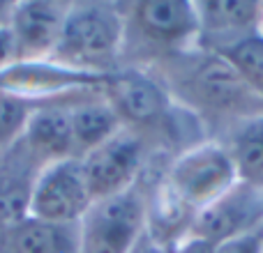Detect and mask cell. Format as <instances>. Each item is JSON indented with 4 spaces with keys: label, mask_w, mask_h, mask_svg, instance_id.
I'll return each instance as SVG.
<instances>
[{
    "label": "cell",
    "mask_w": 263,
    "mask_h": 253,
    "mask_svg": "<svg viewBox=\"0 0 263 253\" xmlns=\"http://www.w3.org/2000/svg\"><path fill=\"white\" fill-rule=\"evenodd\" d=\"M40 166L18 140L0 152V237L30 217V196Z\"/></svg>",
    "instance_id": "cell-13"
},
{
    "label": "cell",
    "mask_w": 263,
    "mask_h": 253,
    "mask_svg": "<svg viewBox=\"0 0 263 253\" xmlns=\"http://www.w3.org/2000/svg\"><path fill=\"white\" fill-rule=\"evenodd\" d=\"M217 143L227 147L238 182L263 191V113L236 124Z\"/></svg>",
    "instance_id": "cell-16"
},
{
    "label": "cell",
    "mask_w": 263,
    "mask_h": 253,
    "mask_svg": "<svg viewBox=\"0 0 263 253\" xmlns=\"http://www.w3.org/2000/svg\"><path fill=\"white\" fill-rule=\"evenodd\" d=\"M145 72H153L173 99L203 124L210 140L263 113V97L215 51L194 46Z\"/></svg>",
    "instance_id": "cell-1"
},
{
    "label": "cell",
    "mask_w": 263,
    "mask_h": 253,
    "mask_svg": "<svg viewBox=\"0 0 263 253\" xmlns=\"http://www.w3.org/2000/svg\"><path fill=\"white\" fill-rule=\"evenodd\" d=\"M35 106L40 104L26 99V97L14 95V92L5 90L0 86V152H5L18 140Z\"/></svg>",
    "instance_id": "cell-18"
},
{
    "label": "cell",
    "mask_w": 263,
    "mask_h": 253,
    "mask_svg": "<svg viewBox=\"0 0 263 253\" xmlns=\"http://www.w3.org/2000/svg\"><path fill=\"white\" fill-rule=\"evenodd\" d=\"M69 124H72V140L77 159L86 157L102 143L114 138L123 124L114 106L106 101L102 90L77 99L69 106Z\"/></svg>",
    "instance_id": "cell-15"
},
{
    "label": "cell",
    "mask_w": 263,
    "mask_h": 253,
    "mask_svg": "<svg viewBox=\"0 0 263 253\" xmlns=\"http://www.w3.org/2000/svg\"><path fill=\"white\" fill-rule=\"evenodd\" d=\"M125 37L120 69H153L162 60L199 46L194 0L123 3Z\"/></svg>",
    "instance_id": "cell-3"
},
{
    "label": "cell",
    "mask_w": 263,
    "mask_h": 253,
    "mask_svg": "<svg viewBox=\"0 0 263 253\" xmlns=\"http://www.w3.org/2000/svg\"><path fill=\"white\" fill-rule=\"evenodd\" d=\"M69 3L58 0H23L14 3L7 28L16 46V62L49 60L58 44Z\"/></svg>",
    "instance_id": "cell-10"
},
{
    "label": "cell",
    "mask_w": 263,
    "mask_h": 253,
    "mask_svg": "<svg viewBox=\"0 0 263 253\" xmlns=\"http://www.w3.org/2000/svg\"><path fill=\"white\" fill-rule=\"evenodd\" d=\"M254 230H263V191L245 182H236L194 214L187 235L201 237L217 246Z\"/></svg>",
    "instance_id": "cell-8"
},
{
    "label": "cell",
    "mask_w": 263,
    "mask_h": 253,
    "mask_svg": "<svg viewBox=\"0 0 263 253\" xmlns=\"http://www.w3.org/2000/svg\"><path fill=\"white\" fill-rule=\"evenodd\" d=\"M148 194L139 177L132 189L111 198H102L88 207L79 221L81 253H129L145 233Z\"/></svg>",
    "instance_id": "cell-5"
},
{
    "label": "cell",
    "mask_w": 263,
    "mask_h": 253,
    "mask_svg": "<svg viewBox=\"0 0 263 253\" xmlns=\"http://www.w3.org/2000/svg\"><path fill=\"white\" fill-rule=\"evenodd\" d=\"M86 95H90V92H86ZM81 97H77V99H81ZM77 99L46 101V104L35 106V111L23 126L18 143L28 152V157L40 166V171L51 163L65 161V159H77L72 124H69V106Z\"/></svg>",
    "instance_id": "cell-11"
},
{
    "label": "cell",
    "mask_w": 263,
    "mask_h": 253,
    "mask_svg": "<svg viewBox=\"0 0 263 253\" xmlns=\"http://www.w3.org/2000/svg\"><path fill=\"white\" fill-rule=\"evenodd\" d=\"M90 205L79 159H65L40 171L30 196V217L51 223H79Z\"/></svg>",
    "instance_id": "cell-9"
},
{
    "label": "cell",
    "mask_w": 263,
    "mask_h": 253,
    "mask_svg": "<svg viewBox=\"0 0 263 253\" xmlns=\"http://www.w3.org/2000/svg\"><path fill=\"white\" fill-rule=\"evenodd\" d=\"M199 16V46L217 51L261 30L263 3L254 0H194Z\"/></svg>",
    "instance_id": "cell-12"
},
{
    "label": "cell",
    "mask_w": 263,
    "mask_h": 253,
    "mask_svg": "<svg viewBox=\"0 0 263 253\" xmlns=\"http://www.w3.org/2000/svg\"><path fill=\"white\" fill-rule=\"evenodd\" d=\"M215 253H263V230L247 233L215 246Z\"/></svg>",
    "instance_id": "cell-19"
},
{
    "label": "cell",
    "mask_w": 263,
    "mask_h": 253,
    "mask_svg": "<svg viewBox=\"0 0 263 253\" xmlns=\"http://www.w3.org/2000/svg\"><path fill=\"white\" fill-rule=\"evenodd\" d=\"M12 9H14V3H3V0H0V28H5L9 23Z\"/></svg>",
    "instance_id": "cell-22"
},
{
    "label": "cell",
    "mask_w": 263,
    "mask_h": 253,
    "mask_svg": "<svg viewBox=\"0 0 263 253\" xmlns=\"http://www.w3.org/2000/svg\"><path fill=\"white\" fill-rule=\"evenodd\" d=\"M123 129L136 134L153 157L171 161L190 147L210 140L203 124L182 109L164 83L145 69H118L102 86Z\"/></svg>",
    "instance_id": "cell-2"
},
{
    "label": "cell",
    "mask_w": 263,
    "mask_h": 253,
    "mask_svg": "<svg viewBox=\"0 0 263 253\" xmlns=\"http://www.w3.org/2000/svg\"><path fill=\"white\" fill-rule=\"evenodd\" d=\"M162 182L173 198L196 214L231 189L238 175L227 147L217 140H203L171 159L162 171Z\"/></svg>",
    "instance_id": "cell-6"
},
{
    "label": "cell",
    "mask_w": 263,
    "mask_h": 253,
    "mask_svg": "<svg viewBox=\"0 0 263 253\" xmlns=\"http://www.w3.org/2000/svg\"><path fill=\"white\" fill-rule=\"evenodd\" d=\"M219 53L238 74L240 78L263 97V32L254 30L231 44L217 49Z\"/></svg>",
    "instance_id": "cell-17"
},
{
    "label": "cell",
    "mask_w": 263,
    "mask_h": 253,
    "mask_svg": "<svg viewBox=\"0 0 263 253\" xmlns=\"http://www.w3.org/2000/svg\"><path fill=\"white\" fill-rule=\"evenodd\" d=\"M0 253H81L79 223L26 217L0 237Z\"/></svg>",
    "instance_id": "cell-14"
},
{
    "label": "cell",
    "mask_w": 263,
    "mask_h": 253,
    "mask_svg": "<svg viewBox=\"0 0 263 253\" xmlns=\"http://www.w3.org/2000/svg\"><path fill=\"white\" fill-rule=\"evenodd\" d=\"M123 3H69L49 60L72 72L111 76L123 62Z\"/></svg>",
    "instance_id": "cell-4"
},
{
    "label": "cell",
    "mask_w": 263,
    "mask_h": 253,
    "mask_svg": "<svg viewBox=\"0 0 263 253\" xmlns=\"http://www.w3.org/2000/svg\"><path fill=\"white\" fill-rule=\"evenodd\" d=\"M16 65V46H14V37L9 28H0V72L9 69Z\"/></svg>",
    "instance_id": "cell-20"
},
{
    "label": "cell",
    "mask_w": 263,
    "mask_h": 253,
    "mask_svg": "<svg viewBox=\"0 0 263 253\" xmlns=\"http://www.w3.org/2000/svg\"><path fill=\"white\" fill-rule=\"evenodd\" d=\"M171 253H215V244L201 240V237L187 235V237H182L176 246H173Z\"/></svg>",
    "instance_id": "cell-21"
},
{
    "label": "cell",
    "mask_w": 263,
    "mask_h": 253,
    "mask_svg": "<svg viewBox=\"0 0 263 253\" xmlns=\"http://www.w3.org/2000/svg\"><path fill=\"white\" fill-rule=\"evenodd\" d=\"M153 159L157 157L148 145L127 129H120L114 138L81 157L79 163L92 203L132 189Z\"/></svg>",
    "instance_id": "cell-7"
}]
</instances>
